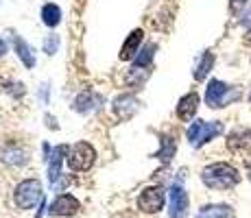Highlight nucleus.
I'll return each instance as SVG.
<instances>
[{
	"instance_id": "nucleus-1",
	"label": "nucleus",
	"mask_w": 251,
	"mask_h": 218,
	"mask_svg": "<svg viewBox=\"0 0 251 218\" xmlns=\"http://www.w3.org/2000/svg\"><path fill=\"white\" fill-rule=\"evenodd\" d=\"M201 181L210 190H231L240 183V172L227 162H214L201 170Z\"/></svg>"
},
{
	"instance_id": "nucleus-2",
	"label": "nucleus",
	"mask_w": 251,
	"mask_h": 218,
	"mask_svg": "<svg viewBox=\"0 0 251 218\" xmlns=\"http://www.w3.org/2000/svg\"><path fill=\"white\" fill-rule=\"evenodd\" d=\"M240 90L234 85H227L219 79H212L205 87V105L212 109H221V107H227V105L240 100Z\"/></svg>"
},
{
	"instance_id": "nucleus-3",
	"label": "nucleus",
	"mask_w": 251,
	"mask_h": 218,
	"mask_svg": "<svg viewBox=\"0 0 251 218\" xmlns=\"http://www.w3.org/2000/svg\"><path fill=\"white\" fill-rule=\"evenodd\" d=\"M221 133H223V122H219V120H212V122H207V120H195L188 127V142H190V146L201 148L203 144L219 138Z\"/></svg>"
},
{
	"instance_id": "nucleus-4",
	"label": "nucleus",
	"mask_w": 251,
	"mask_h": 218,
	"mask_svg": "<svg viewBox=\"0 0 251 218\" xmlns=\"http://www.w3.org/2000/svg\"><path fill=\"white\" fill-rule=\"evenodd\" d=\"M44 198L42 194V183L37 179H24L16 186V192H13V201L20 210H33L37 203Z\"/></svg>"
},
{
	"instance_id": "nucleus-5",
	"label": "nucleus",
	"mask_w": 251,
	"mask_h": 218,
	"mask_svg": "<svg viewBox=\"0 0 251 218\" xmlns=\"http://www.w3.org/2000/svg\"><path fill=\"white\" fill-rule=\"evenodd\" d=\"M94 159H96L94 148H92L88 142H79V144H75L72 151L68 153V166L75 172H83V170H90Z\"/></svg>"
},
{
	"instance_id": "nucleus-6",
	"label": "nucleus",
	"mask_w": 251,
	"mask_h": 218,
	"mask_svg": "<svg viewBox=\"0 0 251 218\" xmlns=\"http://www.w3.org/2000/svg\"><path fill=\"white\" fill-rule=\"evenodd\" d=\"M188 207H190V196H188L186 188L179 181L173 183L168 190V214L171 218H186Z\"/></svg>"
},
{
	"instance_id": "nucleus-7",
	"label": "nucleus",
	"mask_w": 251,
	"mask_h": 218,
	"mask_svg": "<svg viewBox=\"0 0 251 218\" xmlns=\"http://www.w3.org/2000/svg\"><path fill=\"white\" fill-rule=\"evenodd\" d=\"M166 203V192L162 186H149L140 192L138 196V207L147 214H157Z\"/></svg>"
},
{
	"instance_id": "nucleus-8",
	"label": "nucleus",
	"mask_w": 251,
	"mask_h": 218,
	"mask_svg": "<svg viewBox=\"0 0 251 218\" xmlns=\"http://www.w3.org/2000/svg\"><path fill=\"white\" fill-rule=\"evenodd\" d=\"M227 151L240 157H249L251 155V129L238 127L227 135Z\"/></svg>"
},
{
	"instance_id": "nucleus-9",
	"label": "nucleus",
	"mask_w": 251,
	"mask_h": 218,
	"mask_svg": "<svg viewBox=\"0 0 251 218\" xmlns=\"http://www.w3.org/2000/svg\"><path fill=\"white\" fill-rule=\"evenodd\" d=\"M81 210V203L72 194H59L48 207V214L52 216H72Z\"/></svg>"
},
{
	"instance_id": "nucleus-10",
	"label": "nucleus",
	"mask_w": 251,
	"mask_h": 218,
	"mask_svg": "<svg viewBox=\"0 0 251 218\" xmlns=\"http://www.w3.org/2000/svg\"><path fill=\"white\" fill-rule=\"evenodd\" d=\"M68 155L66 146H55L50 153L46 155V164H48V181L55 183L61 177V166H64V157Z\"/></svg>"
},
{
	"instance_id": "nucleus-11",
	"label": "nucleus",
	"mask_w": 251,
	"mask_h": 218,
	"mask_svg": "<svg viewBox=\"0 0 251 218\" xmlns=\"http://www.w3.org/2000/svg\"><path fill=\"white\" fill-rule=\"evenodd\" d=\"M197 109H199V94L190 92V94L181 96L179 105H177V118L183 120V122H190V120L195 118Z\"/></svg>"
},
{
	"instance_id": "nucleus-12",
	"label": "nucleus",
	"mask_w": 251,
	"mask_h": 218,
	"mask_svg": "<svg viewBox=\"0 0 251 218\" xmlns=\"http://www.w3.org/2000/svg\"><path fill=\"white\" fill-rule=\"evenodd\" d=\"M195 218H236V212L227 203H210L201 207Z\"/></svg>"
},
{
	"instance_id": "nucleus-13",
	"label": "nucleus",
	"mask_w": 251,
	"mask_h": 218,
	"mask_svg": "<svg viewBox=\"0 0 251 218\" xmlns=\"http://www.w3.org/2000/svg\"><path fill=\"white\" fill-rule=\"evenodd\" d=\"M114 111L120 120H129L138 111V100L131 94H123L114 100Z\"/></svg>"
},
{
	"instance_id": "nucleus-14",
	"label": "nucleus",
	"mask_w": 251,
	"mask_h": 218,
	"mask_svg": "<svg viewBox=\"0 0 251 218\" xmlns=\"http://www.w3.org/2000/svg\"><path fill=\"white\" fill-rule=\"evenodd\" d=\"M140 42H142V31H140V28H138V31H131V33H129L127 42L123 44V50H120V59H123V61L133 59V57L138 55Z\"/></svg>"
},
{
	"instance_id": "nucleus-15",
	"label": "nucleus",
	"mask_w": 251,
	"mask_h": 218,
	"mask_svg": "<svg viewBox=\"0 0 251 218\" xmlns=\"http://www.w3.org/2000/svg\"><path fill=\"white\" fill-rule=\"evenodd\" d=\"M13 46H16V52H18V57L22 59L24 66H26V68H33V66H35V55H33V48L28 46V44L24 42L22 37L13 35Z\"/></svg>"
},
{
	"instance_id": "nucleus-16",
	"label": "nucleus",
	"mask_w": 251,
	"mask_h": 218,
	"mask_svg": "<svg viewBox=\"0 0 251 218\" xmlns=\"http://www.w3.org/2000/svg\"><path fill=\"white\" fill-rule=\"evenodd\" d=\"M212 66H214V55H212V52H205V55L199 59L197 68H195V79L205 81V76L212 72Z\"/></svg>"
},
{
	"instance_id": "nucleus-17",
	"label": "nucleus",
	"mask_w": 251,
	"mask_h": 218,
	"mask_svg": "<svg viewBox=\"0 0 251 218\" xmlns=\"http://www.w3.org/2000/svg\"><path fill=\"white\" fill-rule=\"evenodd\" d=\"M96 105H99V96L96 94H92V92H83V94H79L76 96V100H75V109L76 111H90V109H94Z\"/></svg>"
},
{
	"instance_id": "nucleus-18",
	"label": "nucleus",
	"mask_w": 251,
	"mask_h": 218,
	"mask_svg": "<svg viewBox=\"0 0 251 218\" xmlns=\"http://www.w3.org/2000/svg\"><path fill=\"white\" fill-rule=\"evenodd\" d=\"M42 20H44L46 26H57L61 22V9L57 4H44L42 9Z\"/></svg>"
},
{
	"instance_id": "nucleus-19",
	"label": "nucleus",
	"mask_w": 251,
	"mask_h": 218,
	"mask_svg": "<svg viewBox=\"0 0 251 218\" xmlns=\"http://www.w3.org/2000/svg\"><path fill=\"white\" fill-rule=\"evenodd\" d=\"M175 151H177V144H175V140H173V138H168V135H166V138H162V148L155 153V157H160L164 164H168L173 157H175Z\"/></svg>"
},
{
	"instance_id": "nucleus-20",
	"label": "nucleus",
	"mask_w": 251,
	"mask_h": 218,
	"mask_svg": "<svg viewBox=\"0 0 251 218\" xmlns=\"http://www.w3.org/2000/svg\"><path fill=\"white\" fill-rule=\"evenodd\" d=\"M153 57H155V46L153 44H149V46H144L142 50L136 55V66L138 68H149L153 61Z\"/></svg>"
},
{
	"instance_id": "nucleus-21",
	"label": "nucleus",
	"mask_w": 251,
	"mask_h": 218,
	"mask_svg": "<svg viewBox=\"0 0 251 218\" xmlns=\"http://www.w3.org/2000/svg\"><path fill=\"white\" fill-rule=\"evenodd\" d=\"M2 155H4V162L13 164V166H20V164L26 162V153H24L22 148H18V146H9Z\"/></svg>"
},
{
	"instance_id": "nucleus-22",
	"label": "nucleus",
	"mask_w": 251,
	"mask_h": 218,
	"mask_svg": "<svg viewBox=\"0 0 251 218\" xmlns=\"http://www.w3.org/2000/svg\"><path fill=\"white\" fill-rule=\"evenodd\" d=\"M147 79H149V70H147V68H138V66H133V70L129 72V76H127V83H129V85L140 87Z\"/></svg>"
},
{
	"instance_id": "nucleus-23",
	"label": "nucleus",
	"mask_w": 251,
	"mask_h": 218,
	"mask_svg": "<svg viewBox=\"0 0 251 218\" xmlns=\"http://www.w3.org/2000/svg\"><path fill=\"white\" fill-rule=\"evenodd\" d=\"M57 48H59V35H48L44 40V50L48 55H55Z\"/></svg>"
},
{
	"instance_id": "nucleus-24",
	"label": "nucleus",
	"mask_w": 251,
	"mask_h": 218,
	"mask_svg": "<svg viewBox=\"0 0 251 218\" xmlns=\"http://www.w3.org/2000/svg\"><path fill=\"white\" fill-rule=\"evenodd\" d=\"M231 4V11H240V9H245L249 4V0H229Z\"/></svg>"
},
{
	"instance_id": "nucleus-25",
	"label": "nucleus",
	"mask_w": 251,
	"mask_h": 218,
	"mask_svg": "<svg viewBox=\"0 0 251 218\" xmlns=\"http://www.w3.org/2000/svg\"><path fill=\"white\" fill-rule=\"evenodd\" d=\"M243 26H247V28H251V9H247V11L243 13Z\"/></svg>"
},
{
	"instance_id": "nucleus-26",
	"label": "nucleus",
	"mask_w": 251,
	"mask_h": 218,
	"mask_svg": "<svg viewBox=\"0 0 251 218\" xmlns=\"http://www.w3.org/2000/svg\"><path fill=\"white\" fill-rule=\"evenodd\" d=\"M245 170H247V179L251 181V159H249L247 164H245Z\"/></svg>"
},
{
	"instance_id": "nucleus-27",
	"label": "nucleus",
	"mask_w": 251,
	"mask_h": 218,
	"mask_svg": "<svg viewBox=\"0 0 251 218\" xmlns=\"http://www.w3.org/2000/svg\"><path fill=\"white\" fill-rule=\"evenodd\" d=\"M4 52H7V44L0 40V57H4Z\"/></svg>"
},
{
	"instance_id": "nucleus-28",
	"label": "nucleus",
	"mask_w": 251,
	"mask_h": 218,
	"mask_svg": "<svg viewBox=\"0 0 251 218\" xmlns=\"http://www.w3.org/2000/svg\"><path fill=\"white\" fill-rule=\"evenodd\" d=\"M249 100H251V94H249Z\"/></svg>"
}]
</instances>
